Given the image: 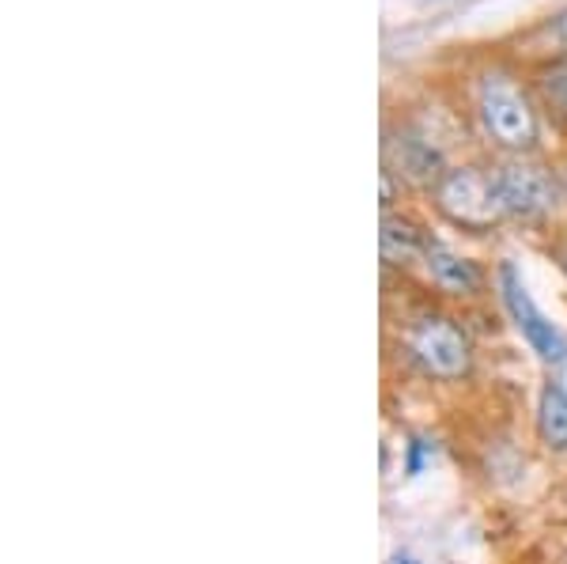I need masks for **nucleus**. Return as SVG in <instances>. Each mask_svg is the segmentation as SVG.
Here are the masks:
<instances>
[{"label": "nucleus", "instance_id": "12", "mask_svg": "<svg viewBox=\"0 0 567 564\" xmlns=\"http://www.w3.org/2000/svg\"><path fill=\"white\" fill-rule=\"evenodd\" d=\"M548 258L556 262V269H560L567 280V216L548 232Z\"/></svg>", "mask_w": 567, "mask_h": 564}, {"label": "nucleus", "instance_id": "7", "mask_svg": "<svg viewBox=\"0 0 567 564\" xmlns=\"http://www.w3.org/2000/svg\"><path fill=\"white\" fill-rule=\"evenodd\" d=\"M420 277H424V288L446 304H481V299L492 296L496 288V269H484L477 258L454 250L446 239L432 235L424 250V262H420Z\"/></svg>", "mask_w": 567, "mask_h": 564}, {"label": "nucleus", "instance_id": "4", "mask_svg": "<svg viewBox=\"0 0 567 564\" xmlns=\"http://www.w3.org/2000/svg\"><path fill=\"white\" fill-rule=\"evenodd\" d=\"M432 205V213L446 227L462 235H496L503 224V208L492 186V167L488 156L484 160H454L443 171V178L432 186V194L424 197Z\"/></svg>", "mask_w": 567, "mask_h": 564}, {"label": "nucleus", "instance_id": "1", "mask_svg": "<svg viewBox=\"0 0 567 564\" xmlns=\"http://www.w3.org/2000/svg\"><path fill=\"white\" fill-rule=\"evenodd\" d=\"M470 125L492 156H542L545 111L534 95L526 65L515 58H484L465 88Z\"/></svg>", "mask_w": 567, "mask_h": 564}, {"label": "nucleus", "instance_id": "13", "mask_svg": "<svg viewBox=\"0 0 567 564\" xmlns=\"http://www.w3.org/2000/svg\"><path fill=\"white\" fill-rule=\"evenodd\" d=\"M427 459H432V443L420 440V435H413V440H409V462H405V474H409V478L424 474V462H427Z\"/></svg>", "mask_w": 567, "mask_h": 564}, {"label": "nucleus", "instance_id": "10", "mask_svg": "<svg viewBox=\"0 0 567 564\" xmlns=\"http://www.w3.org/2000/svg\"><path fill=\"white\" fill-rule=\"evenodd\" d=\"M553 58H567V4L556 8L553 16L537 20L529 31L518 39V58L523 65H542V61H553Z\"/></svg>", "mask_w": 567, "mask_h": 564}, {"label": "nucleus", "instance_id": "5", "mask_svg": "<svg viewBox=\"0 0 567 564\" xmlns=\"http://www.w3.org/2000/svg\"><path fill=\"white\" fill-rule=\"evenodd\" d=\"M451 163L454 160L439 141L435 125L409 114L386 117V125H382V171H390L409 194L427 197Z\"/></svg>", "mask_w": 567, "mask_h": 564}, {"label": "nucleus", "instance_id": "8", "mask_svg": "<svg viewBox=\"0 0 567 564\" xmlns=\"http://www.w3.org/2000/svg\"><path fill=\"white\" fill-rule=\"evenodd\" d=\"M432 227H427L413 208H393L382 213V232H379V250H382V269L401 273V277H413L420 273L424 262L427 239H432Z\"/></svg>", "mask_w": 567, "mask_h": 564}, {"label": "nucleus", "instance_id": "3", "mask_svg": "<svg viewBox=\"0 0 567 564\" xmlns=\"http://www.w3.org/2000/svg\"><path fill=\"white\" fill-rule=\"evenodd\" d=\"M503 221L553 232L567 216V175L542 156H488Z\"/></svg>", "mask_w": 567, "mask_h": 564}, {"label": "nucleus", "instance_id": "11", "mask_svg": "<svg viewBox=\"0 0 567 564\" xmlns=\"http://www.w3.org/2000/svg\"><path fill=\"white\" fill-rule=\"evenodd\" d=\"M537 440L545 451L567 454V387L560 379H545L537 394Z\"/></svg>", "mask_w": 567, "mask_h": 564}, {"label": "nucleus", "instance_id": "9", "mask_svg": "<svg viewBox=\"0 0 567 564\" xmlns=\"http://www.w3.org/2000/svg\"><path fill=\"white\" fill-rule=\"evenodd\" d=\"M526 72L545 111V122H553V130L567 136V58L542 61V65H529Z\"/></svg>", "mask_w": 567, "mask_h": 564}, {"label": "nucleus", "instance_id": "6", "mask_svg": "<svg viewBox=\"0 0 567 564\" xmlns=\"http://www.w3.org/2000/svg\"><path fill=\"white\" fill-rule=\"evenodd\" d=\"M496 299H499L503 315L511 318V326L518 330V338L529 345V352H534L545 368L560 371L567 363V334L556 322H548V315L534 304L523 273H518V266L511 258L496 262Z\"/></svg>", "mask_w": 567, "mask_h": 564}, {"label": "nucleus", "instance_id": "14", "mask_svg": "<svg viewBox=\"0 0 567 564\" xmlns=\"http://www.w3.org/2000/svg\"><path fill=\"white\" fill-rule=\"evenodd\" d=\"M390 564H420V561L413 557V553H393Z\"/></svg>", "mask_w": 567, "mask_h": 564}, {"label": "nucleus", "instance_id": "2", "mask_svg": "<svg viewBox=\"0 0 567 564\" xmlns=\"http://www.w3.org/2000/svg\"><path fill=\"white\" fill-rule=\"evenodd\" d=\"M386 345L424 383L462 387L477 376V338L470 322L427 288L401 307L398 322L386 326Z\"/></svg>", "mask_w": 567, "mask_h": 564}]
</instances>
